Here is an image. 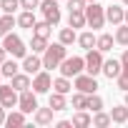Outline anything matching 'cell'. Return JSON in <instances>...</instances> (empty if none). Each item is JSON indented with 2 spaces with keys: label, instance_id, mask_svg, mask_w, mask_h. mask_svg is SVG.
<instances>
[{
  "label": "cell",
  "instance_id": "4dcf8cb0",
  "mask_svg": "<svg viewBox=\"0 0 128 128\" xmlns=\"http://www.w3.org/2000/svg\"><path fill=\"white\" fill-rule=\"evenodd\" d=\"M30 48H33V53H45V50H48V38L33 35V40H30Z\"/></svg>",
  "mask_w": 128,
  "mask_h": 128
},
{
  "label": "cell",
  "instance_id": "d590c367",
  "mask_svg": "<svg viewBox=\"0 0 128 128\" xmlns=\"http://www.w3.org/2000/svg\"><path fill=\"white\" fill-rule=\"evenodd\" d=\"M20 8L23 10H38L40 8V0H20Z\"/></svg>",
  "mask_w": 128,
  "mask_h": 128
},
{
  "label": "cell",
  "instance_id": "4fadbf2b",
  "mask_svg": "<svg viewBox=\"0 0 128 128\" xmlns=\"http://www.w3.org/2000/svg\"><path fill=\"white\" fill-rule=\"evenodd\" d=\"M106 20L110 25H120V23H126V10L120 5H110V8H106Z\"/></svg>",
  "mask_w": 128,
  "mask_h": 128
},
{
  "label": "cell",
  "instance_id": "f35d334b",
  "mask_svg": "<svg viewBox=\"0 0 128 128\" xmlns=\"http://www.w3.org/2000/svg\"><path fill=\"white\" fill-rule=\"evenodd\" d=\"M5 60H8V50H5L3 45H0V66H3V63H5Z\"/></svg>",
  "mask_w": 128,
  "mask_h": 128
},
{
  "label": "cell",
  "instance_id": "7dc6e473",
  "mask_svg": "<svg viewBox=\"0 0 128 128\" xmlns=\"http://www.w3.org/2000/svg\"><path fill=\"white\" fill-rule=\"evenodd\" d=\"M0 78H3V70H0Z\"/></svg>",
  "mask_w": 128,
  "mask_h": 128
},
{
  "label": "cell",
  "instance_id": "30bf717a",
  "mask_svg": "<svg viewBox=\"0 0 128 128\" xmlns=\"http://www.w3.org/2000/svg\"><path fill=\"white\" fill-rule=\"evenodd\" d=\"M50 88H53V78H50V73H45V70L35 73V78H33V90L40 96V93H48Z\"/></svg>",
  "mask_w": 128,
  "mask_h": 128
},
{
  "label": "cell",
  "instance_id": "8992f818",
  "mask_svg": "<svg viewBox=\"0 0 128 128\" xmlns=\"http://www.w3.org/2000/svg\"><path fill=\"white\" fill-rule=\"evenodd\" d=\"M40 13H43V18H45L50 25H58L60 18H63L58 0H40Z\"/></svg>",
  "mask_w": 128,
  "mask_h": 128
},
{
  "label": "cell",
  "instance_id": "603a6c76",
  "mask_svg": "<svg viewBox=\"0 0 128 128\" xmlns=\"http://www.w3.org/2000/svg\"><path fill=\"white\" fill-rule=\"evenodd\" d=\"M96 43H98V35H93L90 30L78 35V45H80L83 50H90V48H96Z\"/></svg>",
  "mask_w": 128,
  "mask_h": 128
},
{
  "label": "cell",
  "instance_id": "d4e9b609",
  "mask_svg": "<svg viewBox=\"0 0 128 128\" xmlns=\"http://www.w3.org/2000/svg\"><path fill=\"white\" fill-rule=\"evenodd\" d=\"M58 40L63 43V45H73V43H78V35H76V28H63L60 30V35H58Z\"/></svg>",
  "mask_w": 128,
  "mask_h": 128
},
{
  "label": "cell",
  "instance_id": "7a4b0ae2",
  "mask_svg": "<svg viewBox=\"0 0 128 128\" xmlns=\"http://www.w3.org/2000/svg\"><path fill=\"white\" fill-rule=\"evenodd\" d=\"M3 48L8 50V55L20 58V60L28 55V48H25L23 38H20V35H15V33H5V38H3Z\"/></svg>",
  "mask_w": 128,
  "mask_h": 128
},
{
  "label": "cell",
  "instance_id": "c3c4849f",
  "mask_svg": "<svg viewBox=\"0 0 128 128\" xmlns=\"http://www.w3.org/2000/svg\"><path fill=\"white\" fill-rule=\"evenodd\" d=\"M0 13H3V8H0Z\"/></svg>",
  "mask_w": 128,
  "mask_h": 128
},
{
  "label": "cell",
  "instance_id": "f546056e",
  "mask_svg": "<svg viewBox=\"0 0 128 128\" xmlns=\"http://www.w3.org/2000/svg\"><path fill=\"white\" fill-rule=\"evenodd\" d=\"M50 33H53V25H50L48 20H40V23H35V28H33V35H40V38H50Z\"/></svg>",
  "mask_w": 128,
  "mask_h": 128
},
{
  "label": "cell",
  "instance_id": "3957f363",
  "mask_svg": "<svg viewBox=\"0 0 128 128\" xmlns=\"http://www.w3.org/2000/svg\"><path fill=\"white\" fill-rule=\"evenodd\" d=\"M60 76H66V78H76V76H80L83 70H86V58H80V55H73V58H66L60 63Z\"/></svg>",
  "mask_w": 128,
  "mask_h": 128
},
{
  "label": "cell",
  "instance_id": "277c9868",
  "mask_svg": "<svg viewBox=\"0 0 128 128\" xmlns=\"http://www.w3.org/2000/svg\"><path fill=\"white\" fill-rule=\"evenodd\" d=\"M86 20H88V25H90L93 30L103 28V25H106V8L98 5V3H88V5H86Z\"/></svg>",
  "mask_w": 128,
  "mask_h": 128
},
{
  "label": "cell",
  "instance_id": "9a60e30c",
  "mask_svg": "<svg viewBox=\"0 0 128 128\" xmlns=\"http://www.w3.org/2000/svg\"><path fill=\"white\" fill-rule=\"evenodd\" d=\"M53 113H55V110H53L50 106H48V108H40V106H38V110L33 113V120H35L38 126H50V123H53Z\"/></svg>",
  "mask_w": 128,
  "mask_h": 128
},
{
  "label": "cell",
  "instance_id": "2e32d148",
  "mask_svg": "<svg viewBox=\"0 0 128 128\" xmlns=\"http://www.w3.org/2000/svg\"><path fill=\"white\" fill-rule=\"evenodd\" d=\"M68 25L70 28H86L88 20H86V10H68Z\"/></svg>",
  "mask_w": 128,
  "mask_h": 128
},
{
  "label": "cell",
  "instance_id": "d6a6232c",
  "mask_svg": "<svg viewBox=\"0 0 128 128\" xmlns=\"http://www.w3.org/2000/svg\"><path fill=\"white\" fill-rule=\"evenodd\" d=\"M88 110H93V113L103 110V98L96 96V93H90V96H88Z\"/></svg>",
  "mask_w": 128,
  "mask_h": 128
},
{
  "label": "cell",
  "instance_id": "ac0fdd59",
  "mask_svg": "<svg viewBox=\"0 0 128 128\" xmlns=\"http://www.w3.org/2000/svg\"><path fill=\"white\" fill-rule=\"evenodd\" d=\"M48 106L58 113V110H66L68 108V100H66V93H58V90H53L50 93V100H48Z\"/></svg>",
  "mask_w": 128,
  "mask_h": 128
},
{
  "label": "cell",
  "instance_id": "7c38bea8",
  "mask_svg": "<svg viewBox=\"0 0 128 128\" xmlns=\"http://www.w3.org/2000/svg\"><path fill=\"white\" fill-rule=\"evenodd\" d=\"M120 73H123V63H120V60L110 58V60H106V63H103V76H106V78L116 80V78H118Z\"/></svg>",
  "mask_w": 128,
  "mask_h": 128
},
{
  "label": "cell",
  "instance_id": "60d3db41",
  "mask_svg": "<svg viewBox=\"0 0 128 128\" xmlns=\"http://www.w3.org/2000/svg\"><path fill=\"white\" fill-rule=\"evenodd\" d=\"M120 63H123V68H128V50L120 55Z\"/></svg>",
  "mask_w": 128,
  "mask_h": 128
},
{
  "label": "cell",
  "instance_id": "1f68e13d",
  "mask_svg": "<svg viewBox=\"0 0 128 128\" xmlns=\"http://www.w3.org/2000/svg\"><path fill=\"white\" fill-rule=\"evenodd\" d=\"M116 43L118 45H128V23H120L116 30Z\"/></svg>",
  "mask_w": 128,
  "mask_h": 128
},
{
  "label": "cell",
  "instance_id": "8fae6325",
  "mask_svg": "<svg viewBox=\"0 0 128 128\" xmlns=\"http://www.w3.org/2000/svg\"><path fill=\"white\" fill-rule=\"evenodd\" d=\"M23 70H25L28 76H35V73H40V70H43V58H38V53H33V55H25V58H23Z\"/></svg>",
  "mask_w": 128,
  "mask_h": 128
},
{
  "label": "cell",
  "instance_id": "8d00e7d4",
  "mask_svg": "<svg viewBox=\"0 0 128 128\" xmlns=\"http://www.w3.org/2000/svg\"><path fill=\"white\" fill-rule=\"evenodd\" d=\"M86 0H68V10H86Z\"/></svg>",
  "mask_w": 128,
  "mask_h": 128
},
{
  "label": "cell",
  "instance_id": "ab89813d",
  "mask_svg": "<svg viewBox=\"0 0 128 128\" xmlns=\"http://www.w3.org/2000/svg\"><path fill=\"white\" fill-rule=\"evenodd\" d=\"M73 120H58V128H70Z\"/></svg>",
  "mask_w": 128,
  "mask_h": 128
},
{
  "label": "cell",
  "instance_id": "d6986e66",
  "mask_svg": "<svg viewBox=\"0 0 128 128\" xmlns=\"http://www.w3.org/2000/svg\"><path fill=\"white\" fill-rule=\"evenodd\" d=\"M35 23H38V20H35V13H33V10H23V13L18 15V25L25 28V30H33Z\"/></svg>",
  "mask_w": 128,
  "mask_h": 128
},
{
  "label": "cell",
  "instance_id": "5b68a950",
  "mask_svg": "<svg viewBox=\"0 0 128 128\" xmlns=\"http://www.w3.org/2000/svg\"><path fill=\"white\" fill-rule=\"evenodd\" d=\"M103 50H98V48H90L88 50V55H86V73H90V76H98V73H103Z\"/></svg>",
  "mask_w": 128,
  "mask_h": 128
},
{
  "label": "cell",
  "instance_id": "484cf974",
  "mask_svg": "<svg viewBox=\"0 0 128 128\" xmlns=\"http://www.w3.org/2000/svg\"><path fill=\"white\" fill-rule=\"evenodd\" d=\"M15 25H18V18L13 13H3V15H0V30H3V33H10Z\"/></svg>",
  "mask_w": 128,
  "mask_h": 128
},
{
  "label": "cell",
  "instance_id": "e575fe53",
  "mask_svg": "<svg viewBox=\"0 0 128 128\" xmlns=\"http://www.w3.org/2000/svg\"><path fill=\"white\" fill-rule=\"evenodd\" d=\"M116 83H118V88H120L123 93L128 90V68H123V73H120V76L116 78Z\"/></svg>",
  "mask_w": 128,
  "mask_h": 128
},
{
  "label": "cell",
  "instance_id": "f6af8a7d",
  "mask_svg": "<svg viewBox=\"0 0 128 128\" xmlns=\"http://www.w3.org/2000/svg\"><path fill=\"white\" fill-rule=\"evenodd\" d=\"M123 5H126V8H128V0H123Z\"/></svg>",
  "mask_w": 128,
  "mask_h": 128
},
{
  "label": "cell",
  "instance_id": "4316f807",
  "mask_svg": "<svg viewBox=\"0 0 128 128\" xmlns=\"http://www.w3.org/2000/svg\"><path fill=\"white\" fill-rule=\"evenodd\" d=\"M70 108L76 110H88V93H73V100H70Z\"/></svg>",
  "mask_w": 128,
  "mask_h": 128
},
{
  "label": "cell",
  "instance_id": "ffe728a7",
  "mask_svg": "<svg viewBox=\"0 0 128 128\" xmlns=\"http://www.w3.org/2000/svg\"><path fill=\"white\" fill-rule=\"evenodd\" d=\"M113 43H116V35H110V33H103V35H98V43H96V48H98V50H103V53H110V50H113Z\"/></svg>",
  "mask_w": 128,
  "mask_h": 128
},
{
  "label": "cell",
  "instance_id": "bcb514c9",
  "mask_svg": "<svg viewBox=\"0 0 128 128\" xmlns=\"http://www.w3.org/2000/svg\"><path fill=\"white\" fill-rule=\"evenodd\" d=\"M86 3H96V0H86Z\"/></svg>",
  "mask_w": 128,
  "mask_h": 128
},
{
  "label": "cell",
  "instance_id": "7bdbcfd3",
  "mask_svg": "<svg viewBox=\"0 0 128 128\" xmlns=\"http://www.w3.org/2000/svg\"><path fill=\"white\" fill-rule=\"evenodd\" d=\"M126 106H128V90H126Z\"/></svg>",
  "mask_w": 128,
  "mask_h": 128
},
{
  "label": "cell",
  "instance_id": "44dd1931",
  "mask_svg": "<svg viewBox=\"0 0 128 128\" xmlns=\"http://www.w3.org/2000/svg\"><path fill=\"white\" fill-rule=\"evenodd\" d=\"M73 126H76V128H88V126H93V116L86 113V110H76V116H73Z\"/></svg>",
  "mask_w": 128,
  "mask_h": 128
},
{
  "label": "cell",
  "instance_id": "52a82bcc",
  "mask_svg": "<svg viewBox=\"0 0 128 128\" xmlns=\"http://www.w3.org/2000/svg\"><path fill=\"white\" fill-rule=\"evenodd\" d=\"M73 88L80 90V93H88V96H90V93L98 90V80H96V76H90V73H80V76H76Z\"/></svg>",
  "mask_w": 128,
  "mask_h": 128
},
{
  "label": "cell",
  "instance_id": "74e56055",
  "mask_svg": "<svg viewBox=\"0 0 128 128\" xmlns=\"http://www.w3.org/2000/svg\"><path fill=\"white\" fill-rule=\"evenodd\" d=\"M5 110H8V108L0 103V126H5V118H8V116H5Z\"/></svg>",
  "mask_w": 128,
  "mask_h": 128
},
{
  "label": "cell",
  "instance_id": "9c48e42d",
  "mask_svg": "<svg viewBox=\"0 0 128 128\" xmlns=\"http://www.w3.org/2000/svg\"><path fill=\"white\" fill-rule=\"evenodd\" d=\"M18 100H20V93L13 86H3L0 83V103L5 108H18Z\"/></svg>",
  "mask_w": 128,
  "mask_h": 128
},
{
  "label": "cell",
  "instance_id": "cb8c5ba5",
  "mask_svg": "<svg viewBox=\"0 0 128 128\" xmlns=\"http://www.w3.org/2000/svg\"><path fill=\"white\" fill-rule=\"evenodd\" d=\"M110 118H113V123H128V106L126 103L123 106H113Z\"/></svg>",
  "mask_w": 128,
  "mask_h": 128
},
{
  "label": "cell",
  "instance_id": "ee69618b",
  "mask_svg": "<svg viewBox=\"0 0 128 128\" xmlns=\"http://www.w3.org/2000/svg\"><path fill=\"white\" fill-rule=\"evenodd\" d=\"M126 23H128V8H126Z\"/></svg>",
  "mask_w": 128,
  "mask_h": 128
},
{
  "label": "cell",
  "instance_id": "7402d4cb",
  "mask_svg": "<svg viewBox=\"0 0 128 128\" xmlns=\"http://www.w3.org/2000/svg\"><path fill=\"white\" fill-rule=\"evenodd\" d=\"M53 90H58V93H70L73 90V83H70V78H66V76H60V78H53Z\"/></svg>",
  "mask_w": 128,
  "mask_h": 128
},
{
  "label": "cell",
  "instance_id": "83f0119b",
  "mask_svg": "<svg viewBox=\"0 0 128 128\" xmlns=\"http://www.w3.org/2000/svg\"><path fill=\"white\" fill-rule=\"evenodd\" d=\"M113 123V118H110V113H103V110H98V113H93V126L96 128H108Z\"/></svg>",
  "mask_w": 128,
  "mask_h": 128
},
{
  "label": "cell",
  "instance_id": "836d02e7",
  "mask_svg": "<svg viewBox=\"0 0 128 128\" xmlns=\"http://www.w3.org/2000/svg\"><path fill=\"white\" fill-rule=\"evenodd\" d=\"M0 8H3V13H15L20 8V0H0Z\"/></svg>",
  "mask_w": 128,
  "mask_h": 128
},
{
  "label": "cell",
  "instance_id": "e0dca14e",
  "mask_svg": "<svg viewBox=\"0 0 128 128\" xmlns=\"http://www.w3.org/2000/svg\"><path fill=\"white\" fill-rule=\"evenodd\" d=\"M25 116H28V113H23L20 108H18V110L10 108V113H8V118H5V126H10V128H20V126H25Z\"/></svg>",
  "mask_w": 128,
  "mask_h": 128
},
{
  "label": "cell",
  "instance_id": "b9f144b4",
  "mask_svg": "<svg viewBox=\"0 0 128 128\" xmlns=\"http://www.w3.org/2000/svg\"><path fill=\"white\" fill-rule=\"evenodd\" d=\"M3 38H5V33H3V30H0V40H3Z\"/></svg>",
  "mask_w": 128,
  "mask_h": 128
},
{
  "label": "cell",
  "instance_id": "ba28073f",
  "mask_svg": "<svg viewBox=\"0 0 128 128\" xmlns=\"http://www.w3.org/2000/svg\"><path fill=\"white\" fill-rule=\"evenodd\" d=\"M18 108L23 110V113H35L38 110V93L35 90H23L20 93V100H18Z\"/></svg>",
  "mask_w": 128,
  "mask_h": 128
},
{
  "label": "cell",
  "instance_id": "f1b7e54d",
  "mask_svg": "<svg viewBox=\"0 0 128 128\" xmlns=\"http://www.w3.org/2000/svg\"><path fill=\"white\" fill-rule=\"evenodd\" d=\"M20 68H23V66H18V63H15V58H13V60H5L3 66H0V70H3V78H13Z\"/></svg>",
  "mask_w": 128,
  "mask_h": 128
},
{
  "label": "cell",
  "instance_id": "6da1fadb",
  "mask_svg": "<svg viewBox=\"0 0 128 128\" xmlns=\"http://www.w3.org/2000/svg\"><path fill=\"white\" fill-rule=\"evenodd\" d=\"M68 58V45H63L60 40L58 43H53V45H48V50L43 53V68H48V70H55V68H60V63Z\"/></svg>",
  "mask_w": 128,
  "mask_h": 128
},
{
  "label": "cell",
  "instance_id": "5bb4252c",
  "mask_svg": "<svg viewBox=\"0 0 128 128\" xmlns=\"http://www.w3.org/2000/svg\"><path fill=\"white\" fill-rule=\"evenodd\" d=\"M10 86H13L18 93H23V90L33 88V80H30V76H28V73H15V76L10 78Z\"/></svg>",
  "mask_w": 128,
  "mask_h": 128
}]
</instances>
